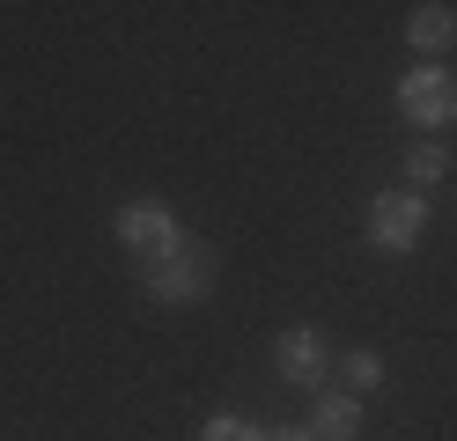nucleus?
I'll use <instances>...</instances> for the list:
<instances>
[{"label":"nucleus","instance_id":"f257e3e1","mask_svg":"<svg viewBox=\"0 0 457 441\" xmlns=\"http://www.w3.org/2000/svg\"><path fill=\"white\" fill-rule=\"evenodd\" d=\"M111 235H119V250H133L140 265H155V257H170V250L185 243L178 214H170L162 199H126L119 214H111Z\"/></svg>","mask_w":457,"mask_h":441},{"label":"nucleus","instance_id":"f03ea898","mask_svg":"<svg viewBox=\"0 0 457 441\" xmlns=\"http://www.w3.org/2000/svg\"><path fill=\"white\" fill-rule=\"evenodd\" d=\"M398 110H406V126H420L428 140H436L443 126H457V74L450 67H413L406 81H398Z\"/></svg>","mask_w":457,"mask_h":441},{"label":"nucleus","instance_id":"7ed1b4c3","mask_svg":"<svg viewBox=\"0 0 457 441\" xmlns=\"http://www.w3.org/2000/svg\"><path fill=\"white\" fill-rule=\"evenodd\" d=\"M369 243H377L384 257H398V250H413L420 243V228H428V192H406V184H391V192H377L369 199Z\"/></svg>","mask_w":457,"mask_h":441},{"label":"nucleus","instance_id":"20e7f679","mask_svg":"<svg viewBox=\"0 0 457 441\" xmlns=\"http://www.w3.org/2000/svg\"><path fill=\"white\" fill-rule=\"evenodd\" d=\"M207 287H214V250H207V243H178L170 257L148 265V294H155V302H170V309L199 302Z\"/></svg>","mask_w":457,"mask_h":441},{"label":"nucleus","instance_id":"39448f33","mask_svg":"<svg viewBox=\"0 0 457 441\" xmlns=\"http://www.w3.org/2000/svg\"><path fill=\"white\" fill-rule=\"evenodd\" d=\"M273 361H280V375H288L295 390H318L325 368H332V346H325V331L295 323V331H280V339H273Z\"/></svg>","mask_w":457,"mask_h":441},{"label":"nucleus","instance_id":"423d86ee","mask_svg":"<svg viewBox=\"0 0 457 441\" xmlns=\"http://www.w3.org/2000/svg\"><path fill=\"white\" fill-rule=\"evenodd\" d=\"M406 45H413V52H428V59L450 52V45H457V8H443V0L413 8V15H406Z\"/></svg>","mask_w":457,"mask_h":441},{"label":"nucleus","instance_id":"0eeeda50","mask_svg":"<svg viewBox=\"0 0 457 441\" xmlns=\"http://www.w3.org/2000/svg\"><path fill=\"white\" fill-rule=\"evenodd\" d=\"M310 434H318V441H354L361 434V404L347 390H325L318 412H310Z\"/></svg>","mask_w":457,"mask_h":441},{"label":"nucleus","instance_id":"6e6552de","mask_svg":"<svg viewBox=\"0 0 457 441\" xmlns=\"http://www.w3.org/2000/svg\"><path fill=\"white\" fill-rule=\"evenodd\" d=\"M443 176H450V147H443V140H413L398 184H406V192H428V184H443Z\"/></svg>","mask_w":457,"mask_h":441},{"label":"nucleus","instance_id":"1a4fd4ad","mask_svg":"<svg viewBox=\"0 0 457 441\" xmlns=\"http://www.w3.org/2000/svg\"><path fill=\"white\" fill-rule=\"evenodd\" d=\"M339 375H347V397H354V390H377V382H384V353H369V346H354L347 361H339Z\"/></svg>","mask_w":457,"mask_h":441},{"label":"nucleus","instance_id":"9d476101","mask_svg":"<svg viewBox=\"0 0 457 441\" xmlns=\"http://www.w3.org/2000/svg\"><path fill=\"white\" fill-rule=\"evenodd\" d=\"M199 441H266L259 420H237V412H214L207 427H199Z\"/></svg>","mask_w":457,"mask_h":441},{"label":"nucleus","instance_id":"9b49d317","mask_svg":"<svg viewBox=\"0 0 457 441\" xmlns=\"http://www.w3.org/2000/svg\"><path fill=\"white\" fill-rule=\"evenodd\" d=\"M266 441H318L310 427H266Z\"/></svg>","mask_w":457,"mask_h":441}]
</instances>
